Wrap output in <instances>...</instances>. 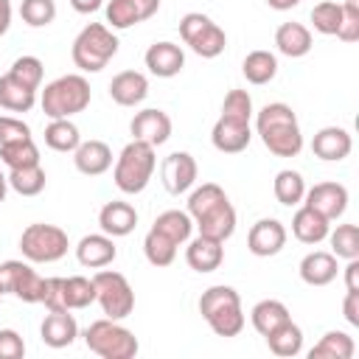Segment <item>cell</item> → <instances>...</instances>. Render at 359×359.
I'll list each match as a JSON object with an SVG mask.
<instances>
[{
    "mask_svg": "<svg viewBox=\"0 0 359 359\" xmlns=\"http://www.w3.org/2000/svg\"><path fill=\"white\" fill-rule=\"evenodd\" d=\"M286 320H292V317H289V309H286V303H280V300H275V297L258 300V303L252 306V311H250V323H252V328H255L261 337H266L269 331H275V328L283 325Z\"/></svg>",
    "mask_w": 359,
    "mask_h": 359,
    "instance_id": "30",
    "label": "cell"
},
{
    "mask_svg": "<svg viewBox=\"0 0 359 359\" xmlns=\"http://www.w3.org/2000/svg\"><path fill=\"white\" fill-rule=\"evenodd\" d=\"M98 227L101 233L112 236V238H123L137 227V210L135 205L123 202V199H112L98 210Z\"/></svg>",
    "mask_w": 359,
    "mask_h": 359,
    "instance_id": "22",
    "label": "cell"
},
{
    "mask_svg": "<svg viewBox=\"0 0 359 359\" xmlns=\"http://www.w3.org/2000/svg\"><path fill=\"white\" fill-rule=\"evenodd\" d=\"M339 22H342V3L337 0H323L311 8V25L317 34H325V36H337L339 31Z\"/></svg>",
    "mask_w": 359,
    "mask_h": 359,
    "instance_id": "42",
    "label": "cell"
},
{
    "mask_svg": "<svg viewBox=\"0 0 359 359\" xmlns=\"http://www.w3.org/2000/svg\"><path fill=\"white\" fill-rule=\"evenodd\" d=\"M25 137H31V126L22 118L0 115V146L14 143V140H25Z\"/></svg>",
    "mask_w": 359,
    "mask_h": 359,
    "instance_id": "46",
    "label": "cell"
},
{
    "mask_svg": "<svg viewBox=\"0 0 359 359\" xmlns=\"http://www.w3.org/2000/svg\"><path fill=\"white\" fill-rule=\"evenodd\" d=\"M180 36L202 59H216L227 45V34L202 11H188L180 20Z\"/></svg>",
    "mask_w": 359,
    "mask_h": 359,
    "instance_id": "10",
    "label": "cell"
},
{
    "mask_svg": "<svg viewBox=\"0 0 359 359\" xmlns=\"http://www.w3.org/2000/svg\"><path fill=\"white\" fill-rule=\"evenodd\" d=\"M67 247H70L67 233L62 227L45 224V222L28 224L20 236V252L31 264H53L67 255Z\"/></svg>",
    "mask_w": 359,
    "mask_h": 359,
    "instance_id": "8",
    "label": "cell"
},
{
    "mask_svg": "<svg viewBox=\"0 0 359 359\" xmlns=\"http://www.w3.org/2000/svg\"><path fill=\"white\" fill-rule=\"evenodd\" d=\"M300 3H303V0H266V6L275 8V11H289V8L300 6Z\"/></svg>",
    "mask_w": 359,
    "mask_h": 359,
    "instance_id": "53",
    "label": "cell"
},
{
    "mask_svg": "<svg viewBox=\"0 0 359 359\" xmlns=\"http://www.w3.org/2000/svg\"><path fill=\"white\" fill-rule=\"evenodd\" d=\"M115 255H118L115 238L107 233H90L76 244V258L87 269H104L115 261Z\"/></svg>",
    "mask_w": 359,
    "mask_h": 359,
    "instance_id": "21",
    "label": "cell"
},
{
    "mask_svg": "<svg viewBox=\"0 0 359 359\" xmlns=\"http://www.w3.org/2000/svg\"><path fill=\"white\" fill-rule=\"evenodd\" d=\"M84 345L101 356V359H132L140 345H137V337L121 325V320H95L84 328Z\"/></svg>",
    "mask_w": 359,
    "mask_h": 359,
    "instance_id": "7",
    "label": "cell"
},
{
    "mask_svg": "<svg viewBox=\"0 0 359 359\" xmlns=\"http://www.w3.org/2000/svg\"><path fill=\"white\" fill-rule=\"evenodd\" d=\"M275 48L289 59H300L311 50V31L303 22H283L275 31Z\"/></svg>",
    "mask_w": 359,
    "mask_h": 359,
    "instance_id": "28",
    "label": "cell"
},
{
    "mask_svg": "<svg viewBox=\"0 0 359 359\" xmlns=\"http://www.w3.org/2000/svg\"><path fill=\"white\" fill-rule=\"evenodd\" d=\"M0 297H3V289H0Z\"/></svg>",
    "mask_w": 359,
    "mask_h": 359,
    "instance_id": "55",
    "label": "cell"
},
{
    "mask_svg": "<svg viewBox=\"0 0 359 359\" xmlns=\"http://www.w3.org/2000/svg\"><path fill=\"white\" fill-rule=\"evenodd\" d=\"M328 241H331V252L337 258H359V227L345 222V224H337V230H328Z\"/></svg>",
    "mask_w": 359,
    "mask_h": 359,
    "instance_id": "40",
    "label": "cell"
},
{
    "mask_svg": "<svg viewBox=\"0 0 359 359\" xmlns=\"http://www.w3.org/2000/svg\"><path fill=\"white\" fill-rule=\"evenodd\" d=\"M160 11V0H109L104 6V22L112 31H126L146 22Z\"/></svg>",
    "mask_w": 359,
    "mask_h": 359,
    "instance_id": "13",
    "label": "cell"
},
{
    "mask_svg": "<svg viewBox=\"0 0 359 359\" xmlns=\"http://www.w3.org/2000/svg\"><path fill=\"white\" fill-rule=\"evenodd\" d=\"M264 339H266V348L275 356H283V359H292V356H297L303 351V331L292 320H286L283 325H278L275 331H269Z\"/></svg>",
    "mask_w": 359,
    "mask_h": 359,
    "instance_id": "31",
    "label": "cell"
},
{
    "mask_svg": "<svg viewBox=\"0 0 359 359\" xmlns=\"http://www.w3.org/2000/svg\"><path fill=\"white\" fill-rule=\"evenodd\" d=\"M345 289L359 292V258H351L345 266Z\"/></svg>",
    "mask_w": 359,
    "mask_h": 359,
    "instance_id": "50",
    "label": "cell"
},
{
    "mask_svg": "<svg viewBox=\"0 0 359 359\" xmlns=\"http://www.w3.org/2000/svg\"><path fill=\"white\" fill-rule=\"evenodd\" d=\"M151 227L160 230L165 238H171V241L180 247V244H185V241L191 238V233H194V219L188 216V210L171 208V210H163V213L154 219Z\"/></svg>",
    "mask_w": 359,
    "mask_h": 359,
    "instance_id": "33",
    "label": "cell"
},
{
    "mask_svg": "<svg viewBox=\"0 0 359 359\" xmlns=\"http://www.w3.org/2000/svg\"><path fill=\"white\" fill-rule=\"evenodd\" d=\"M194 224H196L199 236H208V238H216V241H227L236 233V208L230 205L227 196H222L208 210H202L194 219Z\"/></svg>",
    "mask_w": 359,
    "mask_h": 359,
    "instance_id": "14",
    "label": "cell"
},
{
    "mask_svg": "<svg viewBox=\"0 0 359 359\" xmlns=\"http://www.w3.org/2000/svg\"><path fill=\"white\" fill-rule=\"evenodd\" d=\"M185 261L194 272L199 275H208V272H216L224 261V241H216V238H208V236H196V238H188L185 241Z\"/></svg>",
    "mask_w": 359,
    "mask_h": 359,
    "instance_id": "19",
    "label": "cell"
},
{
    "mask_svg": "<svg viewBox=\"0 0 359 359\" xmlns=\"http://www.w3.org/2000/svg\"><path fill=\"white\" fill-rule=\"evenodd\" d=\"M11 0H0V36L11 28Z\"/></svg>",
    "mask_w": 359,
    "mask_h": 359,
    "instance_id": "52",
    "label": "cell"
},
{
    "mask_svg": "<svg viewBox=\"0 0 359 359\" xmlns=\"http://www.w3.org/2000/svg\"><path fill=\"white\" fill-rule=\"evenodd\" d=\"M196 174H199V165H196L194 154H188V151H171L160 163V182L171 196L191 191L196 182Z\"/></svg>",
    "mask_w": 359,
    "mask_h": 359,
    "instance_id": "12",
    "label": "cell"
},
{
    "mask_svg": "<svg viewBox=\"0 0 359 359\" xmlns=\"http://www.w3.org/2000/svg\"><path fill=\"white\" fill-rule=\"evenodd\" d=\"M143 62H146V67H149L151 76H157V79H174L185 67V53H182V48L177 42H165L163 39V42L149 45Z\"/></svg>",
    "mask_w": 359,
    "mask_h": 359,
    "instance_id": "18",
    "label": "cell"
},
{
    "mask_svg": "<svg viewBox=\"0 0 359 359\" xmlns=\"http://www.w3.org/2000/svg\"><path fill=\"white\" fill-rule=\"evenodd\" d=\"M8 76L14 79V81H20L22 87H28V90H39L42 87V76H45V65H42V59H36V56H20V59H14V65L8 67Z\"/></svg>",
    "mask_w": 359,
    "mask_h": 359,
    "instance_id": "43",
    "label": "cell"
},
{
    "mask_svg": "<svg viewBox=\"0 0 359 359\" xmlns=\"http://www.w3.org/2000/svg\"><path fill=\"white\" fill-rule=\"evenodd\" d=\"M73 163L84 177H101L112 168V149L104 140H81L73 151Z\"/></svg>",
    "mask_w": 359,
    "mask_h": 359,
    "instance_id": "26",
    "label": "cell"
},
{
    "mask_svg": "<svg viewBox=\"0 0 359 359\" xmlns=\"http://www.w3.org/2000/svg\"><path fill=\"white\" fill-rule=\"evenodd\" d=\"M39 337L48 348H67L76 342L79 337V325H76V317L70 311H48V317L42 320L39 325Z\"/></svg>",
    "mask_w": 359,
    "mask_h": 359,
    "instance_id": "27",
    "label": "cell"
},
{
    "mask_svg": "<svg viewBox=\"0 0 359 359\" xmlns=\"http://www.w3.org/2000/svg\"><path fill=\"white\" fill-rule=\"evenodd\" d=\"M70 6L79 14H93V11H98L104 6V0H70Z\"/></svg>",
    "mask_w": 359,
    "mask_h": 359,
    "instance_id": "51",
    "label": "cell"
},
{
    "mask_svg": "<svg viewBox=\"0 0 359 359\" xmlns=\"http://www.w3.org/2000/svg\"><path fill=\"white\" fill-rule=\"evenodd\" d=\"M36 104V93L14 81L8 73L0 76V107L8 112H31Z\"/></svg>",
    "mask_w": 359,
    "mask_h": 359,
    "instance_id": "36",
    "label": "cell"
},
{
    "mask_svg": "<svg viewBox=\"0 0 359 359\" xmlns=\"http://www.w3.org/2000/svg\"><path fill=\"white\" fill-rule=\"evenodd\" d=\"M0 163H6L8 168L34 165V163H39V146L34 143V137L6 143V146H0Z\"/></svg>",
    "mask_w": 359,
    "mask_h": 359,
    "instance_id": "41",
    "label": "cell"
},
{
    "mask_svg": "<svg viewBox=\"0 0 359 359\" xmlns=\"http://www.w3.org/2000/svg\"><path fill=\"white\" fill-rule=\"evenodd\" d=\"M154 168H157V154H154V146L143 143V140H129L118 160H115V168H112V180H115V188L121 194H143L154 177Z\"/></svg>",
    "mask_w": 359,
    "mask_h": 359,
    "instance_id": "4",
    "label": "cell"
},
{
    "mask_svg": "<svg viewBox=\"0 0 359 359\" xmlns=\"http://www.w3.org/2000/svg\"><path fill=\"white\" fill-rule=\"evenodd\" d=\"M129 132H132V140H143V143L157 149L171 137V118H168V112L149 107V109L135 112Z\"/></svg>",
    "mask_w": 359,
    "mask_h": 359,
    "instance_id": "16",
    "label": "cell"
},
{
    "mask_svg": "<svg viewBox=\"0 0 359 359\" xmlns=\"http://www.w3.org/2000/svg\"><path fill=\"white\" fill-rule=\"evenodd\" d=\"M252 98L247 90H230L222 101V115L213 123L210 143L222 154H238L252 140Z\"/></svg>",
    "mask_w": 359,
    "mask_h": 359,
    "instance_id": "1",
    "label": "cell"
},
{
    "mask_svg": "<svg viewBox=\"0 0 359 359\" xmlns=\"http://www.w3.org/2000/svg\"><path fill=\"white\" fill-rule=\"evenodd\" d=\"M241 73L250 84L261 87V84H269L275 76H278V56L272 50H250L241 62Z\"/></svg>",
    "mask_w": 359,
    "mask_h": 359,
    "instance_id": "29",
    "label": "cell"
},
{
    "mask_svg": "<svg viewBox=\"0 0 359 359\" xmlns=\"http://www.w3.org/2000/svg\"><path fill=\"white\" fill-rule=\"evenodd\" d=\"M143 255H146V261L151 264V266H157V269H163V266H171L174 264V258H177V244L171 241V238H165L160 230H149L146 233V238H143Z\"/></svg>",
    "mask_w": 359,
    "mask_h": 359,
    "instance_id": "38",
    "label": "cell"
},
{
    "mask_svg": "<svg viewBox=\"0 0 359 359\" xmlns=\"http://www.w3.org/2000/svg\"><path fill=\"white\" fill-rule=\"evenodd\" d=\"M149 95V79L140 70H121L109 81V98L118 107H137Z\"/></svg>",
    "mask_w": 359,
    "mask_h": 359,
    "instance_id": "23",
    "label": "cell"
},
{
    "mask_svg": "<svg viewBox=\"0 0 359 359\" xmlns=\"http://www.w3.org/2000/svg\"><path fill=\"white\" fill-rule=\"evenodd\" d=\"M81 143V132L79 126L70 121V118H53L48 126H45V146L53 149V151H62V154H73Z\"/></svg>",
    "mask_w": 359,
    "mask_h": 359,
    "instance_id": "32",
    "label": "cell"
},
{
    "mask_svg": "<svg viewBox=\"0 0 359 359\" xmlns=\"http://www.w3.org/2000/svg\"><path fill=\"white\" fill-rule=\"evenodd\" d=\"M303 205L314 208L328 222H334L348 210V188L342 182H317L314 188H306Z\"/></svg>",
    "mask_w": 359,
    "mask_h": 359,
    "instance_id": "15",
    "label": "cell"
},
{
    "mask_svg": "<svg viewBox=\"0 0 359 359\" xmlns=\"http://www.w3.org/2000/svg\"><path fill=\"white\" fill-rule=\"evenodd\" d=\"M199 314L205 317V323L210 325V331L216 337H238L244 328V309H241V297L233 286L216 283L208 286L199 297Z\"/></svg>",
    "mask_w": 359,
    "mask_h": 359,
    "instance_id": "3",
    "label": "cell"
},
{
    "mask_svg": "<svg viewBox=\"0 0 359 359\" xmlns=\"http://www.w3.org/2000/svg\"><path fill=\"white\" fill-rule=\"evenodd\" d=\"M95 283V303L101 306L104 317L109 320H126L135 311V292L126 280V275L115 269H98L93 275Z\"/></svg>",
    "mask_w": 359,
    "mask_h": 359,
    "instance_id": "9",
    "label": "cell"
},
{
    "mask_svg": "<svg viewBox=\"0 0 359 359\" xmlns=\"http://www.w3.org/2000/svg\"><path fill=\"white\" fill-rule=\"evenodd\" d=\"M45 278L31 266V261H3L0 264V289L3 294H14L22 303L42 300Z\"/></svg>",
    "mask_w": 359,
    "mask_h": 359,
    "instance_id": "11",
    "label": "cell"
},
{
    "mask_svg": "<svg viewBox=\"0 0 359 359\" xmlns=\"http://www.w3.org/2000/svg\"><path fill=\"white\" fill-rule=\"evenodd\" d=\"M48 311H70L65 306V292H62V278H45L42 283V300H39Z\"/></svg>",
    "mask_w": 359,
    "mask_h": 359,
    "instance_id": "47",
    "label": "cell"
},
{
    "mask_svg": "<svg viewBox=\"0 0 359 359\" xmlns=\"http://www.w3.org/2000/svg\"><path fill=\"white\" fill-rule=\"evenodd\" d=\"M20 17L31 28H45L56 20V3L53 0H22L20 3Z\"/></svg>",
    "mask_w": 359,
    "mask_h": 359,
    "instance_id": "44",
    "label": "cell"
},
{
    "mask_svg": "<svg viewBox=\"0 0 359 359\" xmlns=\"http://www.w3.org/2000/svg\"><path fill=\"white\" fill-rule=\"evenodd\" d=\"M6 194H8V180L0 174V205L6 202Z\"/></svg>",
    "mask_w": 359,
    "mask_h": 359,
    "instance_id": "54",
    "label": "cell"
},
{
    "mask_svg": "<svg viewBox=\"0 0 359 359\" xmlns=\"http://www.w3.org/2000/svg\"><path fill=\"white\" fill-rule=\"evenodd\" d=\"M90 98H93L90 81L81 73H65V76L53 79L50 84H45V90L39 95V107L50 121L73 118L90 107Z\"/></svg>",
    "mask_w": 359,
    "mask_h": 359,
    "instance_id": "5",
    "label": "cell"
},
{
    "mask_svg": "<svg viewBox=\"0 0 359 359\" xmlns=\"http://www.w3.org/2000/svg\"><path fill=\"white\" fill-rule=\"evenodd\" d=\"M337 39L342 42L359 39V0H342V22H339Z\"/></svg>",
    "mask_w": 359,
    "mask_h": 359,
    "instance_id": "45",
    "label": "cell"
},
{
    "mask_svg": "<svg viewBox=\"0 0 359 359\" xmlns=\"http://www.w3.org/2000/svg\"><path fill=\"white\" fill-rule=\"evenodd\" d=\"M25 342L14 328H0V359H22Z\"/></svg>",
    "mask_w": 359,
    "mask_h": 359,
    "instance_id": "48",
    "label": "cell"
},
{
    "mask_svg": "<svg viewBox=\"0 0 359 359\" xmlns=\"http://www.w3.org/2000/svg\"><path fill=\"white\" fill-rule=\"evenodd\" d=\"M297 272H300L303 283H309V286H328L337 278L339 264H337V255L334 252H328V250H311V252L303 255Z\"/></svg>",
    "mask_w": 359,
    "mask_h": 359,
    "instance_id": "25",
    "label": "cell"
},
{
    "mask_svg": "<svg viewBox=\"0 0 359 359\" xmlns=\"http://www.w3.org/2000/svg\"><path fill=\"white\" fill-rule=\"evenodd\" d=\"M6 180H8V188L17 191L20 196H36V194L45 191V182H48L45 168L39 163L22 165V168H8V177Z\"/></svg>",
    "mask_w": 359,
    "mask_h": 359,
    "instance_id": "37",
    "label": "cell"
},
{
    "mask_svg": "<svg viewBox=\"0 0 359 359\" xmlns=\"http://www.w3.org/2000/svg\"><path fill=\"white\" fill-rule=\"evenodd\" d=\"M353 149V137L348 129L342 126H323L314 137H311V151L314 157L325 160V163H339L351 154Z\"/></svg>",
    "mask_w": 359,
    "mask_h": 359,
    "instance_id": "20",
    "label": "cell"
},
{
    "mask_svg": "<svg viewBox=\"0 0 359 359\" xmlns=\"http://www.w3.org/2000/svg\"><path fill=\"white\" fill-rule=\"evenodd\" d=\"M62 292H65V306L73 309H87L90 303H95V283L93 278L84 275H70L62 278Z\"/></svg>",
    "mask_w": 359,
    "mask_h": 359,
    "instance_id": "39",
    "label": "cell"
},
{
    "mask_svg": "<svg viewBox=\"0 0 359 359\" xmlns=\"http://www.w3.org/2000/svg\"><path fill=\"white\" fill-rule=\"evenodd\" d=\"M255 132L275 157H297L303 149V132L297 115L283 101H272L261 107V112L255 115Z\"/></svg>",
    "mask_w": 359,
    "mask_h": 359,
    "instance_id": "2",
    "label": "cell"
},
{
    "mask_svg": "<svg viewBox=\"0 0 359 359\" xmlns=\"http://www.w3.org/2000/svg\"><path fill=\"white\" fill-rule=\"evenodd\" d=\"M272 191H275V199L286 208H297L306 196V180L300 171L294 168H283L275 174V182H272Z\"/></svg>",
    "mask_w": 359,
    "mask_h": 359,
    "instance_id": "35",
    "label": "cell"
},
{
    "mask_svg": "<svg viewBox=\"0 0 359 359\" xmlns=\"http://www.w3.org/2000/svg\"><path fill=\"white\" fill-rule=\"evenodd\" d=\"M286 247V227L278 219H258L247 233V250L258 258H272Z\"/></svg>",
    "mask_w": 359,
    "mask_h": 359,
    "instance_id": "17",
    "label": "cell"
},
{
    "mask_svg": "<svg viewBox=\"0 0 359 359\" xmlns=\"http://www.w3.org/2000/svg\"><path fill=\"white\" fill-rule=\"evenodd\" d=\"M118 45L121 42L115 31L107 28V22H90L76 34L70 56L81 73H101L109 65V59L118 53Z\"/></svg>",
    "mask_w": 359,
    "mask_h": 359,
    "instance_id": "6",
    "label": "cell"
},
{
    "mask_svg": "<svg viewBox=\"0 0 359 359\" xmlns=\"http://www.w3.org/2000/svg\"><path fill=\"white\" fill-rule=\"evenodd\" d=\"M328 230H331V222L323 213H317L314 208H309V205L300 202V208L292 216V236L300 244L314 247V244H320V241L328 238Z\"/></svg>",
    "mask_w": 359,
    "mask_h": 359,
    "instance_id": "24",
    "label": "cell"
},
{
    "mask_svg": "<svg viewBox=\"0 0 359 359\" xmlns=\"http://www.w3.org/2000/svg\"><path fill=\"white\" fill-rule=\"evenodd\" d=\"M342 317L348 320V325L359 328V292H345V300H342Z\"/></svg>",
    "mask_w": 359,
    "mask_h": 359,
    "instance_id": "49",
    "label": "cell"
},
{
    "mask_svg": "<svg viewBox=\"0 0 359 359\" xmlns=\"http://www.w3.org/2000/svg\"><path fill=\"white\" fill-rule=\"evenodd\" d=\"M356 351L353 337L345 331H325L320 342L309 351V359H351Z\"/></svg>",
    "mask_w": 359,
    "mask_h": 359,
    "instance_id": "34",
    "label": "cell"
}]
</instances>
